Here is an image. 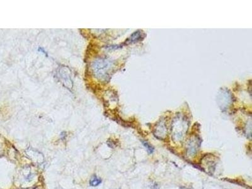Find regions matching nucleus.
Listing matches in <instances>:
<instances>
[{
  "label": "nucleus",
  "mask_w": 252,
  "mask_h": 189,
  "mask_svg": "<svg viewBox=\"0 0 252 189\" xmlns=\"http://www.w3.org/2000/svg\"><path fill=\"white\" fill-rule=\"evenodd\" d=\"M153 189H159L158 186L157 184H155L153 186Z\"/></svg>",
  "instance_id": "nucleus-4"
},
{
  "label": "nucleus",
  "mask_w": 252,
  "mask_h": 189,
  "mask_svg": "<svg viewBox=\"0 0 252 189\" xmlns=\"http://www.w3.org/2000/svg\"><path fill=\"white\" fill-rule=\"evenodd\" d=\"M143 145L146 147V148L147 149V151L149 153V154H152L154 152V148L152 147L148 143H147V142H143Z\"/></svg>",
  "instance_id": "nucleus-3"
},
{
  "label": "nucleus",
  "mask_w": 252,
  "mask_h": 189,
  "mask_svg": "<svg viewBox=\"0 0 252 189\" xmlns=\"http://www.w3.org/2000/svg\"><path fill=\"white\" fill-rule=\"evenodd\" d=\"M143 33L141 31H137L134 32L132 35L130 36V37L129 39V42H136L140 40H141V38L143 37Z\"/></svg>",
  "instance_id": "nucleus-1"
},
{
  "label": "nucleus",
  "mask_w": 252,
  "mask_h": 189,
  "mask_svg": "<svg viewBox=\"0 0 252 189\" xmlns=\"http://www.w3.org/2000/svg\"><path fill=\"white\" fill-rule=\"evenodd\" d=\"M102 183V180L100 178H98L96 175H94L90 181V184L91 186L93 187H97L99 185Z\"/></svg>",
  "instance_id": "nucleus-2"
}]
</instances>
